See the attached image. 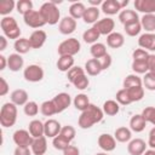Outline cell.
<instances>
[{
  "mask_svg": "<svg viewBox=\"0 0 155 155\" xmlns=\"http://www.w3.org/2000/svg\"><path fill=\"white\" fill-rule=\"evenodd\" d=\"M103 116H104V113H103L102 108L91 103L86 110L81 111V114L78 119V125L80 128L87 130V128H91L94 124L101 122Z\"/></svg>",
  "mask_w": 155,
  "mask_h": 155,
  "instance_id": "cell-1",
  "label": "cell"
},
{
  "mask_svg": "<svg viewBox=\"0 0 155 155\" xmlns=\"http://www.w3.org/2000/svg\"><path fill=\"white\" fill-rule=\"evenodd\" d=\"M17 105L12 102L4 103L0 109V124L2 127H12L17 121Z\"/></svg>",
  "mask_w": 155,
  "mask_h": 155,
  "instance_id": "cell-2",
  "label": "cell"
},
{
  "mask_svg": "<svg viewBox=\"0 0 155 155\" xmlns=\"http://www.w3.org/2000/svg\"><path fill=\"white\" fill-rule=\"evenodd\" d=\"M40 13L41 16L44 17L46 24H50V25H54L57 23L61 22V12L58 10V6L52 2V1H47V2H44L41 6H40Z\"/></svg>",
  "mask_w": 155,
  "mask_h": 155,
  "instance_id": "cell-3",
  "label": "cell"
},
{
  "mask_svg": "<svg viewBox=\"0 0 155 155\" xmlns=\"http://www.w3.org/2000/svg\"><path fill=\"white\" fill-rule=\"evenodd\" d=\"M0 28H1L2 33H4V35L7 39H12V40L16 41L17 39L21 38V28L17 24V21L13 17H11V16L1 18Z\"/></svg>",
  "mask_w": 155,
  "mask_h": 155,
  "instance_id": "cell-4",
  "label": "cell"
},
{
  "mask_svg": "<svg viewBox=\"0 0 155 155\" xmlns=\"http://www.w3.org/2000/svg\"><path fill=\"white\" fill-rule=\"evenodd\" d=\"M81 48V44L76 38H69L63 40L58 47H57V52L59 56H71L74 57L76 53L80 52Z\"/></svg>",
  "mask_w": 155,
  "mask_h": 155,
  "instance_id": "cell-5",
  "label": "cell"
},
{
  "mask_svg": "<svg viewBox=\"0 0 155 155\" xmlns=\"http://www.w3.org/2000/svg\"><path fill=\"white\" fill-rule=\"evenodd\" d=\"M44 69L38 64H29L23 70V78L29 82H39L44 79Z\"/></svg>",
  "mask_w": 155,
  "mask_h": 155,
  "instance_id": "cell-6",
  "label": "cell"
},
{
  "mask_svg": "<svg viewBox=\"0 0 155 155\" xmlns=\"http://www.w3.org/2000/svg\"><path fill=\"white\" fill-rule=\"evenodd\" d=\"M23 21L28 27L35 28V29H39V28H41L46 24V22L44 19V17L41 16L40 11H36V10H31L30 12L25 13L23 16Z\"/></svg>",
  "mask_w": 155,
  "mask_h": 155,
  "instance_id": "cell-7",
  "label": "cell"
},
{
  "mask_svg": "<svg viewBox=\"0 0 155 155\" xmlns=\"http://www.w3.org/2000/svg\"><path fill=\"white\" fill-rule=\"evenodd\" d=\"M12 139H13V143L17 145V147H30L34 138L31 137V134L29 133L28 130H17L13 132L12 134Z\"/></svg>",
  "mask_w": 155,
  "mask_h": 155,
  "instance_id": "cell-8",
  "label": "cell"
},
{
  "mask_svg": "<svg viewBox=\"0 0 155 155\" xmlns=\"http://www.w3.org/2000/svg\"><path fill=\"white\" fill-rule=\"evenodd\" d=\"M54 105H56V110H57V114L59 113H63L65 109H68V107L71 104V97L69 93L67 92H61L58 94H56L53 98H52Z\"/></svg>",
  "mask_w": 155,
  "mask_h": 155,
  "instance_id": "cell-9",
  "label": "cell"
},
{
  "mask_svg": "<svg viewBox=\"0 0 155 155\" xmlns=\"http://www.w3.org/2000/svg\"><path fill=\"white\" fill-rule=\"evenodd\" d=\"M76 25H78L76 19H74L70 16H65L58 23V30L63 35H70V34H73L75 31Z\"/></svg>",
  "mask_w": 155,
  "mask_h": 155,
  "instance_id": "cell-10",
  "label": "cell"
},
{
  "mask_svg": "<svg viewBox=\"0 0 155 155\" xmlns=\"http://www.w3.org/2000/svg\"><path fill=\"white\" fill-rule=\"evenodd\" d=\"M93 27L99 31L101 35H109L114 31V28H115V22L113 18L110 17H105V18H102L99 19L97 23L93 24Z\"/></svg>",
  "mask_w": 155,
  "mask_h": 155,
  "instance_id": "cell-11",
  "label": "cell"
},
{
  "mask_svg": "<svg viewBox=\"0 0 155 155\" xmlns=\"http://www.w3.org/2000/svg\"><path fill=\"white\" fill-rule=\"evenodd\" d=\"M99 148L105 151V153H109V151H113L115 148H116V139L114 136L109 134V133H102L99 137H98V140H97Z\"/></svg>",
  "mask_w": 155,
  "mask_h": 155,
  "instance_id": "cell-12",
  "label": "cell"
},
{
  "mask_svg": "<svg viewBox=\"0 0 155 155\" xmlns=\"http://www.w3.org/2000/svg\"><path fill=\"white\" fill-rule=\"evenodd\" d=\"M147 143L140 138L131 139L127 144V151L130 155H143L147 150Z\"/></svg>",
  "mask_w": 155,
  "mask_h": 155,
  "instance_id": "cell-13",
  "label": "cell"
},
{
  "mask_svg": "<svg viewBox=\"0 0 155 155\" xmlns=\"http://www.w3.org/2000/svg\"><path fill=\"white\" fill-rule=\"evenodd\" d=\"M28 39H29V42H30L31 48H41L44 46V44L46 42L47 34L42 29H36V30H34L30 34V36Z\"/></svg>",
  "mask_w": 155,
  "mask_h": 155,
  "instance_id": "cell-14",
  "label": "cell"
},
{
  "mask_svg": "<svg viewBox=\"0 0 155 155\" xmlns=\"http://www.w3.org/2000/svg\"><path fill=\"white\" fill-rule=\"evenodd\" d=\"M140 48L150 52H155V33H144L138 39Z\"/></svg>",
  "mask_w": 155,
  "mask_h": 155,
  "instance_id": "cell-15",
  "label": "cell"
},
{
  "mask_svg": "<svg viewBox=\"0 0 155 155\" xmlns=\"http://www.w3.org/2000/svg\"><path fill=\"white\" fill-rule=\"evenodd\" d=\"M44 126H45V137L46 138L57 137L62 130V125L54 119H48L46 122H44Z\"/></svg>",
  "mask_w": 155,
  "mask_h": 155,
  "instance_id": "cell-16",
  "label": "cell"
},
{
  "mask_svg": "<svg viewBox=\"0 0 155 155\" xmlns=\"http://www.w3.org/2000/svg\"><path fill=\"white\" fill-rule=\"evenodd\" d=\"M134 8L144 15H155V0H136Z\"/></svg>",
  "mask_w": 155,
  "mask_h": 155,
  "instance_id": "cell-17",
  "label": "cell"
},
{
  "mask_svg": "<svg viewBox=\"0 0 155 155\" xmlns=\"http://www.w3.org/2000/svg\"><path fill=\"white\" fill-rule=\"evenodd\" d=\"M101 10L103 13L108 15V16H113L116 13H120L122 11L119 0H105L103 1V4L101 5Z\"/></svg>",
  "mask_w": 155,
  "mask_h": 155,
  "instance_id": "cell-18",
  "label": "cell"
},
{
  "mask_svg": "<svg viewBox=\"0 0 155 155\" xmlns=\"http://www.w3.org/2000/svg\"><path fill=\"white\" fill-rule=\"evenodd\" d=\"M10 98H11V102L13 104H16L17 107L18 105H25L28 102H29V96H28V92L23 88H17L15 91L11 92L10 94Z\"/></svg>",
  "mask_w": 155,
  "mask_h": 155,
  "instance_id": "cell-19",
  "label": "cell"
},
{
  "mask_svg": "<svg viewBox=\"0 0 155 155\" xmlns=\"http://www.w3.org/2000/svg\"><path fill=\"white\" fill-rule=\"evenodd\" d=\"M24 65V59L22 57V54L19 53H11L7 57V68L11 71H19Z\"/></svg>",
  "mask_w": 155,
  "mask_h": 155,
  "instance_id": "cell-20",
  "label": "cell"
},
{
  "mask_svg": "<svg viewBox=\"0 0 155 155\" xmlns=\"http://www.w3.org/2000/svg\"><path fill=\"white\" fill-rule=\"evenodd\" d=\"M119 21L124 25H127V24H131L134 22H139V17H138L137 11L125 8L119 13Z\"/></svg>",
  "mask_w": 155,
  "mask_h": 155,
  "instance_id": "cell-21",
  "label": "cell"
},
{
  "mask_svg": "<svg viewBox=\"0 0 155 155\" xmlns=\"http://www.w3.org/2000/svg\"><path fill=\"white\" fill-rule=\"evenodd\" d=\"M31 153L34 155H44L47 150V139L45 136L39 137V138H34L31 145H30Z\"/></svg>",
  "mask_w": 155,
  "mask_h": 155,
  "instance_id": "cell-22",
  "label": "cell"
},
{
  "mask_svg": "<svg viewBox=\"0 0 155 155\" xmlns=\"http://www.w3.org/2000/svg\"><path fill=\"white\" fill-rule=\"evenodd\" d=\"M28 131H29V133L31 134L33 138H39V137L45 136V126H44V122H41L38 119L31 120L29 122V125H28Z\"/></svg>",
  "mask_w": 155,
  "mask_h": 155,
  "instance_id": "cell-23",
  "label": "cell"
},
{
  "mask_svg": "<svg viewBox=\"0 0 155 155\" xmlns=\"http://www.w3.org/2000/svg\"><path fill=\"white\" fill-rule=\"evenodd\" d=\"M84 69L87 73V75H90V76H97V75H99L103 71L99 59H96V58L88 59L85 63V68Z\"/></svg>",
  "mask_w": 155,
  "mask_h": 155,
  "instance_id": "cell-24",
  "label": "cell"
},
{
  "mask_svg": "<svg viewBox=\"0 0 155 155\" xmlns=\"http://www.w3.org/2000/svg\"><path fill=\"white\" fill-rule=\"evenodd\" d=\"M145 126H147V121L144 120L142 114H134L130 119V130L136 132V133H139V132L144 131Z\"/></svg>",
  "mask_w": 155,
  "mask_h": 155,
  "instance_id": "cell-25",
  "label": "cell"
},
{
  "mask_svg": "<svg viewBox=\"0 0 155 155\" xmlns=\"http://www.w3.org/2000/svg\"><path fill=\"white\" fill-rule=\"evenodd\" d=\"M125 44V36L119 31H113L107 36V45L110 48H120Z\"/></svg>",
  "mask_w": 155,
  "mask_h": 155,
  "instance_id": "cell-26",
  "label": "cell"
},
{
  "mask_svg": "<svg viewBox=\"0 0 155 155\" xmlns=\"http://www.w3.org/2000/svg\"><path fill=\"white\" fill-rule=\"evenodd\" d=\"M99 8L98 7H93V6H88L86 7V11L84 13V17H82V21L87 24H94L97 23L99 19Z\"/></svg>",
  "mask_w": 155,
  "mask_h": 155,
  "instance_id": "cell-27",
  "label": "cell"
},
{
  "mask_svg": "<svg viewBox=\"0 0 155 155\" xmlns=\"http://www.w3.org/2000/svg\"><path fill=\"white\" fill-rule=\"evenodd\" d=\"M114 137L117 142L120 143H128L131 139H132V131L128 128V127H125V126H121V127H117L114 132Z\"/></svg>",
  "mask_w": 155,
  "mask_h": 155,
  "instance_id": "cell-28",
  "label": "cell"
},
{
  "mask_svg": "<svg viewBox=\"0 0 155 155\" xmlns=\"http://www.w3.org/2000/svg\"><path fill=\"white\" fill-rule=\"evenodd\" d=\"M56 65H57L59 71L68 73L74 67V57H71V56H59Z\"/></svg>",
  "mask_w": 155,
  "mask_h": 155,
  "instance_id": "cell-29",
  "label": "cell"
},
{
  "mask_svg": "<svg viewBox=\"0 0 155 155\" xmlns=\"http://www.w3.org/2000/svg\"><path fill=\"white\" fill-rule=\"evenodd\" d=\"M13 48H15L16 53H19V54L28 53L31 50L29 39L28 38H19V39H17L15 41V44H13Z\"/></svg>",
  "mask_w": 155,
  "mask_h": 155,
  "instance_id": "cell-30",
  "label": "cell"
},
{
  "mask_svg": "<svg viewBox=\"0 0 155 155\" xmlns=\"http://www.w3.org/2000/svg\"><path fill=\"white\" fill-rule=\"evenodd\" d=\"M102 110L108 116H114L120 111V104L114 99H108L103 103Z\"/></svg>",
  "mask_w": 155,
  "mask_h": 155,
  "instance_id": "cell-31",
  "label": "cell"
},
{
  "mask_svg": "<svg viewBox=\"0 0 155 155\" xmlns=\"http://www.w3.org/2000/svg\"><path fill=\"white\" fill-rule=\"evenodd\" d=\"M86 11V6L82 4V2H73L70 6H69V16L73 17L74 19H82L84 17V13Z\"/></svg>",
  "mask_w": 155,
  "mask_h": 155,
  "instance_id": "cell-32",
  "label": "cell"
},
{
  "mask_svg": "<svg viewBox=\"0 0 155 155\" xmlns=\"http://www.w3.org/2000/svg\"><path fill=\"white\" fill-rule=\"evenodd\" d=\"M73 104H74V107H75L78 110L84 111V110H86V109L88 108V105L91 104V102H90L87 94H85V93H79V94L75 96V98H74V101H73Z\"/></svg>",
  "mask_w": 155,
  "mask_h": 155,
  "instance_id": "cell-33",
  "label": "cell"
},
{
  "mask_svg": "<svg viewBox=\"0 0 155 155\" xmlns=\"http://www.w3.org/2000/svg\"><path fill=\"white\" fill-rule=\"evenodd\" d=\"M139 21L142 24V29H144L145 33L155 31V15H143Z\"/></svg>",
  "mask_w": 155,
  "mask_h": 155,
  "instance_id": "cell-34",
  "label": "cell"
},
{
  "mask_svg": "<svg viewBox=\"0 0 155 155\" xmlns=\"http://www.w3.org/2000/svg\"><path fill=\"white\" fill-rule=\"evenodd\" d=\"M90 53L92 56V58H96V59H101L103 58L108 52H107V46L102 42H96L93 45H91V48H90Z\"/></svg>",
  "mask_w": 155,
  "mask_h": 155,
  "instance_id": "cell-35",
  "label": "cell"
},
{
  "mask_svg": "<svg viewBox=\"0 0 155 155\" xmlns=\"http://www.w3.org/2000/svg\"><path fill=\"white\" fill-rule=\"evenodd\" d=\"M99 36H101L99 31H98L93 25H92L91 28H88L87 30H85L84 34H82V39H84V41H85L86 44H91V45L96 44L97 40L99 39Z\"/></svg>",
  "mask_w": 155,
  "mask_h": 155,
  "instance_id": "cell-36",
  "label": "cell"
},
{
  "mask_svg": "<svg viewBox=\"0 0 155 155\" xmlns=\"http://www.w3.org/2000/svg\"><path fill=\"white\" fill-rule=\"evenodd\" d=\"M122 86H124V88H131V87L143 86V80L137 74H130V75H127L124 79Z\"/></svg>",
  "mask_w": 155,
  "mask_h": 155,
  "instance_id": "cell-37",
  "label": "cell"
},
{
  "mask_svg": "<svg viewBox=\"0 0 155 155\" xmlns=\"http://www.w3.org/2000/svg\"><path fill=\"white\" fill-rule=\"evenodd\" d=\"M40 113L44 115V116H52L54 114H57V110H56V105L53 103V101H45L41 103L40 105Z\"/></svg>",
  "mask_w": 155,
  "mask_h": 155,
  "instance_id": "cell-38",
  "label": "cell"
},
{
  "mask_svg": "<svg viewBox=\"0 0 155 155\" xmlns=\"http://www.w3.org/2000/svg\"><path fill=\"white\" fill-rule=\"evenodd\" d=\"M130 96L131 102H139L143 99L144 97V87L143 86H138V87H131V88H126Z\"/></svg>",
  "mask_w": 155,
  "mask_h": 155,
  "instance_id": "cell-39",
  "label": "cell"
},
{
  "mask_svg": "<svg viewBox=\"0 0 155 155\" xmlns=\"http://www.w3.org/2000/svg\"><path fill=\"white\" fill-rule=\"evenodd\" d=\"M16 7V2L13 0H2L0 1V15L7 17Z\"/></svg>",
  "mask_w": 155,
  "mask_h": 155,
  "instance_id": "cell-40",
  "label": "cell"
},
{
  "mask_svg": "<svg viewBox=\"0 0 155 155\" xmlns=\"http://www.w3.org/2000/svg\"><path fill=\"white\" fill-rule=\"evenodd\" d=\"M52 145L56 150H61V151H64L69 145H70V142L68 139H65L64 137H62L61 134H58L57 137L52 138Z\"/></svg>",
  "mask_w": 155,
  "mask_h": 155,
  "instance_id": "cell-41",
  "label": "cell"
},
{
  "mask_svg": "<svg viewBox=\"0 0 155 155\" xmlns=\"http://www.w3.org/2000/svg\"><path fill=\"white\" fill-rule=\"evenodd\" d=\"M131 68L136 74H147L149 71L148 61H132Z\"/></svg>",
  "mask_w": 155,
  "mask_h": 155,
  "instance_id": "cell-42",
  "label": "cell"
},
{
  "mask_svg": "<svg viewBox=\"0 0 155 155\" xmlns=\"http://www.w3.org/2000/svg\"><path fill=\"white\" fill-rule=\"evenodd\" d=\"M16 8H17L18 13L24 16L25 13H28L33 10V2L30 0H18L16 2Z\"/></svg>",
  "mask_w": 155,
  "mask_h": 155,
  "instance_id": "cell-43",
  "label": "cell"
},
{
  "mask_svg": "<svg viewBox=\"0 0 155 155\" xmlns=\"http://www.w3.org/2000/svg\"><path fill=\"white\" fill-rule=\"evenodd\" d=\"M124 29H125V33L128 36H137V35H139V33L142 30L140 21L139 22L131 23V24H127V25H124Z\"/></svg>",
  "mask_w": 155,
  "mask_h": 155,
  "instance_id": "cell-44",
  "label": "cell"
},
{
  "mask_svg": "<svg viewBox=\"0 0 155 155\" xmlns=\"http://www.w3.org/2000/svg\"><path fill=\"white\" fill-rule=\"evenodd\" d=\"M71 84L74 85L75 88L82 91V90H86V88L88 87V85H90V80H88V78H87L86 74H82V75L78 76Z\"/></svg>",
  "mask_w": 155,
  "mask_h": 155,
  "instance_id": "cell-45",
  "label": "cell"
},
{
  "mask_svg": "<svg viewBox=\"0 0 155 155\" xmlns=\"http://www.w3.org/2000/svg\"><path fill=\"white\" fill-rule=\"evenodd\" d=\"M115 98H116V102H117L119 104H121V105H128V104L132 103L131 99H130V96H128V92H127L126 88L119 90V91L116 92Z\"/></svg>",
  "mask_w": 155,
  "mask_h": 155,
  "instance_id": "cell-46",
  "label": "cell"
},
{
  "mask_svg": "<svg viewBox=\"0 0 155 155\" xmlns=\"http://www.w3.org/2000/svg\"><path fill=\"white\" fill-rule=\"evenodd\" d=\"M23 111L27 116H36L39 113V105L36 102L34 101H29L24 107H23Z\"/></svg>",
  "mask_w": 155,
  "mask_h": 155,
  "instance_id": "cell-47",
  "label": "cell"
},
{
  "mask_svg": "<svg viewBox=\"0 0 155 155\" xmlns=\"http://www.w3.org/2000/svg\"><path fill=\"white\" fill-rule=\"evenodd\" d=\"M143 87H145V90L149 91H155V75L151 73H147L143 76Z\"/></svg>",
  "mask_w": 155,
  "mask_h": 155,
  "instance_id": "cell-48",
  "label": "cell"
},
{
  "mask_svg": "<svg viewBox=\"0 0 155 155\" xmlns=\"http://www.w3.org/2000/svg\"><path fill=\"white\" fill-rule=\"evenodd\" d=\"M59 134L62 137H64L65 139H68L69 142H71L76 136V131L71 125H65V126H62V130H61Z\"/></svg>",
  "mask_w": 155,
  "mask_h": 155,
  "instance_id": "cell-49",
  "label": "cell"
},
{
  "mask_svg": "<svg viewBox=\"0 0 155 155\" xmlns=\"http://www.w3.org/2000/svg\"><path fill=\"white\" fill-rule=\"evenodd\" d=\"M142 115L144 117V120L151 125L155 126V107H147L143 109Z\"/></svg>",
  "mask_w": 155,
  "mask_h": 155,
  "instance_id": "cell-50",
  "label": "cell"
},
{
  "mask_svg": "<svg viewBox=\"0 0 155 155\" xmlns=\"http://www.w3.org/2000/svg\"><path fill=\"white\" fill-rule=\"evenodd\" d=\"M82 74H86L85 69L81 68V67H79V65H74V67L67 73V78H68V80H69L70 82H73L78 76H80V75H82Z\"/></svg>",
  "mask_w": 155,
  "mask_h": 155,
  "instance_id": "cell-51",
  "label": "cell"
},
{
  "mask_svg": "<svg viewBox=\"0 0 155 155\" xmlns=\"http://www.w3.org/2000/svg\"><path fill=\"white\" fill-rule=\"evenodd\" d=\"M149 54L150 53L143 48H136L132 52V59L133 61H148Z\"/></svg>",
  "mask_w": 155,
  "mask_h": 155,
  "instance_id": "cell-52",
  "label": "cell"
},
{
  "mask_svg": "<svg viewBox=\"0 0 155 155\" xmlns=\"http://www.w3.org/2000/svg\"><path fill=\"white\" fill-rule=\"evenodd\" d=\"M99 62H101L102 69H103V70H107L108 68H110V65H111V63H113V59H111V56H110L109 53H107L103 58L99 59Z\"/></svg>",
  "mask_w": 155,
  "mask_h": 155,
  "instance_id": "cell-53",
  "label": "cell"
},
{
  "mask_svg": "<svg viewBox=\"0 0 155 155\" xmlns=\"http://www.w3.org/2000/svg\"><path fill=\"white\" fill-rule=\"evenodd\" d=\"M10 91V85L8 82L5 80V78H0V96L4 97Z\"/></svg>",
  "mask_w": 155,
  "mask_h": 155,
  "instance_id": "cell-54",
  "label": "cell"
},
{
  "mask_svg": "<svg viewBox=\"0 0 155 155\" xmlns=\"http://www.w3.org/2000/svg\"><path fill=\"white\" fill-rule=\"evenodd\" d=\"M31 149H29L28 147H16L13 155H31Z\"/></svg>",
  "mask_w": 155,
  "mask_h": 155,
  "instance_id": "cell-55",
  "label": "cell"
},
{
  "mask_svg": "<svg viewBox=\"0 0 155 155\" xmlns=\"http://www.w3.org/2000/svg\"><path fill=\"white\" fill-rule=\"evenodd\" d=\"M148 68L149 73L155 75V53H150L148 57Z\"/></svg>",
  "mask_w": 155,
  "mask_h": 155,
  "instance_id": "cell-56",
  "label": "cell"
},
{
  "mask_svg": "<svg viewBox=\"0 0 155 155\" xmlns=\"http://www.w3.org/2000/svg\"><path fill=\"white\" fill-rule=\"evenodd\" d=\"M148 145L150 147V149H155V126L149 131V136H148Z\"/></svg>",
  "mask_w": 155,
  "mask_h": 155,
  "instance_id": "cell-57",
  "label": "cell"
},
{
  "mask_svg": "<svg viewBox=\"0 0 155 155\" xmlns=\"http://www.w3.org/2000/svg\"><path fill=\"white\" fill-rule=\"evenodd\" d=\"M63 155H80V150L78 147L75 145H69L64 151H63Z\"/></svg>",
  "mask_w": 155,
  "mask_h": 155,
  "instance_id": "cell-58",
  "label": "cell"
},
{
  "mask_svg": "<svg viewBox=\"0 0 155 155\" xmlns=\"http://www.w3.org/2000/svg\"><path fill=\"white\" fill-rule=\"evenodd\" d=\"M7 47V38L5 35H1L0 36V51H5Z\"/></svg>",
  "mask_w": 155,
  "mask_h": 155,
  "instance_id": "cell-59",
  "label": "cell"
},
{
  "mask_svg": "<svg viewBox=\"0 0 155 155\" xmlns=\"http://www.w3.org/2000/svg\"><path fill=\"white\" fill-rule=\"evenodd\" d=\"M7 67V57H5L4 54H0V70L6 69Z\"/></svg>",
  "mask_w": 155,
  "mask_h": 155,
  "instance_id": "cell-60",
  "label": "cell"
},
{
  "mask_svg": "<svg viewBox=\"0 0 155 155\" xmlns=\"http://www.w3.org/2000/svg\"><path fill=\"white\" fill-rule=\"evenodd\" d=\"M88 2H90V5L93 6V7H98V5H102V4H103L102 0H90Z\"/></svg>",
  "mask_w": 155,
  "mask_h": 155,
  "instance_id": "cell-61",
  "label": "cell"
},
{
  "mask_svg": "<svg viewBox=\"0 0 155 155\" xmlns=\"http://www.w3.org/2000/svg\"><path fill=\"white\" fill-rule=\"evenodd\" d=\"M143 155H155V149H147Z\"/></svg>",
  "mask_w": 155,
  "mask_h": 155,
  "instance_id": "cell-62",
  "label": "cell"
},
{
  "mask_svg": "<svg viewBox=\"0 0 155 155\" xmlns=\"http://www.w3.org/2000/svg\"><path fill=\"white\" fill-rule=\"evenodd\" d=\"M94 155H108V153H105V151H102V153H97V154H94Z\"/></svg>",
  "mask_w": 155,
  "mask_h": 155,
  "instance_id": "cell-63",
  "label": "cell"
}]
</instances>
